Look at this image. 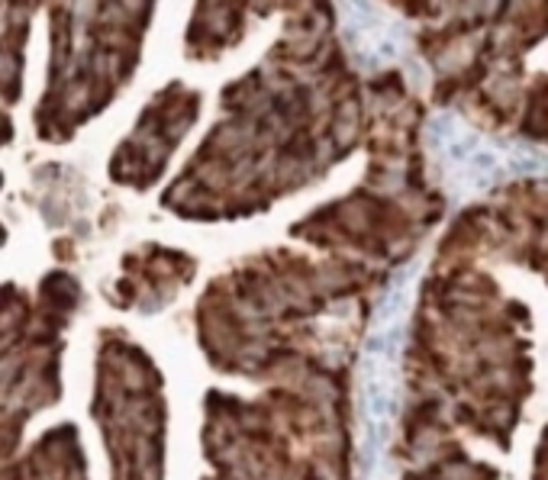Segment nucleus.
I'll return each instance as SVG.
<instances>
[{"label":"nucleus","instance_id":"1","mask_svg":"<svg viewBox=\"0 0 548 480\" xmlns=\"http://www.w3.org/2000/svg\"><path fill=\"white\" fill-rule=\"evenodd\" d=\"M422 261L397 267L371 313L355 368V480H400L393 442L403 409V355Z\"/></svg>","mask_w":548,"mask_h":480},{"label":"nucleus","instance_id":"2","mask_svg":"<svg viewBox=\"0 0 548 480\" xmlns=\"http://www.w3.org/2000/svg\"><path fill=\"white\" fill-rule=\"evenodd\" d=\"M422 142L452 203L477 200L510 181L548 174V149L487 136L452 110H439L426 119Z\"/></svg>","mask_w":548,"mask_h":480},{"label":"nucleus","instance_id":"3","mask_svg":"<svg viewBox=\"0 0 548 480\" xmlns=\"http://www.w3.org/2000/svg\"><path fill=\"white\" fill-rule=\"evenodd\" d=\"M339 39L361 71H380L407 58V26L380 0H332Z\"/></svg>","mask_w":548,"mask_h":480}]
</instances>
